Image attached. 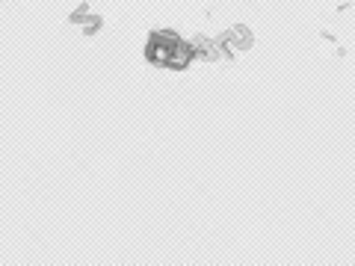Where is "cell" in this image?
Listing matches in <instances>:
<instances>
[{
	"instance_id": "7a4b0ae2",
	"label": "cell",
	"mask_w": 355,
	"mask_h": 266,
	"mask_svg": "<svg viewBox=\"0 0 355 266\" xmlns=\"http://www.w3.org/2000/svg\"><path fill=\"white\" fill-rule=\"evenodd\" d=\"M222 39V44H225V53L228 57H237V53H243V51H249L252 44H254V36H252V30L249 27H231L225 36H219Z\"/></svg>"
},
{
	"instance_id": "3957f363",
	"label": "cell",
	"mask_w": 355,
	"mask_h": 266,
	"mask_svg": "<svg viewBox=\"0 0 355 266\" xmlns=\"http://www.w3.org/2000/svg\"><path fill=\"white\" fill-rule=\"evenodd\" d=\"M71 24L77 27H83L86 36H92V33L101 30V18H98L95 12H89V9H77V12L71 15Z\"/></svg>"
},
{
	"instance_id": "6da1fadb",
	"label": "cell",
	"mask_w": 355,
	"mask_h": 266,
	"mask_svg": "<svg viewBox=\"0 0 355 266\" xmlns=\"http://www.w3.org/2000/svg\"><path fill=\"white\" fill-rule=\"evenodd\" d=\"M181 42V36L178 33H154V36L148 39L146 44V57L151 65H160V69H169V60H172V51H175V44Z\"/></svg>"
}]
</instances>
